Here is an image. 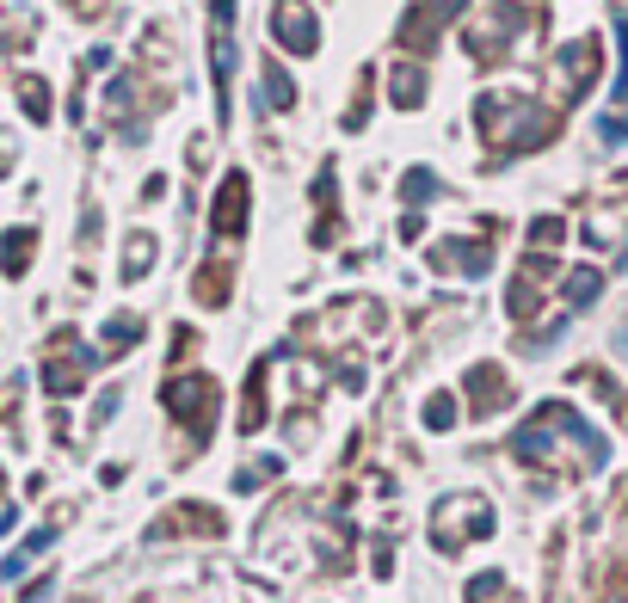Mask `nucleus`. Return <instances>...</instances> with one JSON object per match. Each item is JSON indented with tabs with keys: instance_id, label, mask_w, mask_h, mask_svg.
<instances>
[{
	"instance_id": "1",
	"label": "nucleus",
	"mask_w": 628,
	"mask_h": 603,
	"mask_svg": "<svg viewBox=\"0 0 628 603\" xmlns=\"http://www.w3.org/2000/svg\"><path fill=\"white\" fill-rule=\"evenodd\" d=\"M475 117H480V130H487V142H494V161H505V154H517V149H536V142L554 136L549 112L530 105L524 93H480Z\"/></svg>"
},
{
	"instance_id": "18",
	"label": "nucleus",
	"mask_w": 628,
	"mask_h": 603,
	"mask_svg": "<svg viewBox=\"0 0 628 603\" xmlns=\"http://www.w3.org/2000/svg\"><path fill=\"white\" fill-rule=\"evenodd\" d=\"M598 290H604V271H573V278H567V302H573V308H586Z\"/></svg>"
},
{
	"instance_id": "25",
	"label": "nucleus",
	"mask_w": 628,
	"mask_h": 603,
	"mask_svg": "<svg viewBox=\"0 0 628 603\" xmlns=\"http://www.w3.org/2000/svg\"><path fill=\"white\" fill-rule=\"evenodd\" d=\"M494 591H499V579H475V585H469V598H475V603H487Z\"/></svg>"
},
{
	"instance_id": "5",
	"label": "nucleus",
	"mask_w": 628,
	"mask_h": 603,
	"mask_svg": "<svg viewBox=\"0 0 628 603\" xmlns=\"http://www.w3.org/2000/svg\"><path fill=\"white\" fill-rule=\"evenodd\" d=\"M271 38L296 50V56H315L321 50V31H315V13L303 0H271Z\"/></svg>"
},
{
	"instance_id": "16",
	"label": "nucleus",
	"mask_w": 628,
	"mask_h": 603,
	"mask_svg": "<svg viewBox=\"0 0 628 603\" xmlns=\"http://www.w3.org/2000/svg\"><path fill=\"white\" fill-rule=\"evenodd\" d=\"M20 105L31 124H50V87H43L38 75H20Z\"/></svg>"
},
{
	"instance_id": "19",
	"label": "nucleus",
	"mask_w": 628,
	"mask_h": 603,
	"mask_svg": "<svg viewBox=\"0 0 628 603\" xmlns=\"http://www.w3.org/2000/svg\"><path fill=\"white\" fill-rule=\"evenodd\" d=\"M425 425H432V432H450V425H457V395H432V400H425Z\"/></svg>"
},
{
	"instance_id": "6",
	"label": "nucleus",
	"mask_w": 628,
	"mask_h": 603,
	"mask_svg": "<svg viewBox=\"0 0 628 603\" xmlns=\"http://www.w3.org/2000/svg\"><path fill=\"white\" fill-rule=\"evenodd\" d=\"M167 407L179 419H185L191 432H197V444L209 437V413H216V382H204V376H179L167 388Z\"/></svg>"
},
{
	"instance_id": "15",
	"label": "nucleus",
	"mask_w": 628,
	"mask_h": 603,
	"mask_svg": "<svg viewBox=\"0 0 628 603\" xmlns=\"http://www.w3.org/2000/svg\"><path fill=\"white\" fill-rule=\"evenodd\" d=\"M136 339H142V321H136V315H112V326H105L99 351H105V358H117V351H124V345H136Z\"/></svg>"
},
{
	"instance_id": "23",
	"label": "nucleus",
	"mask_w": 628,
	"mask_h": 603,
	"mask_svg": "<svg viewBox=\"0 0 628 603\" xmlns=\"http://www.w3.org/2000/svg\"><path fill=\"white\" fill-rule=\"evenodd\" d=\"M561 241V222H554V216H542V222L530 228V246H554Z\"/></svg>"
},
{
	"instance_id": "24",
	"label": "nucleus",
	"mask_w": 628,
	"mask_h": 603,
	"mask_svg": "<svg viewBox=\"0 0 628 603\" xmlns=\"http://www.w3.org/2000/svg\"><path fill=\"white\" fill-rule=\"evenodd\" d=\"M13 161H20V142H13V136H0V172L13 167Z\"/></svg>"
},
{
	"instance_id": "2",
	"label": "nucleus",
	"mask_w": 628,
	"mask_h": 603,
	"mask_svg": "<svg viewBox=\"0 0 628 603\" xmlns=\"http://www.w3.org/2000/svg\"><path fill=\"white\" fill-rule=\"evenodd\" d=\"M494 529V505L480 499V492H450L438 505V517H432V542L444 548V554H462V548L475 542V536H487Z\"/></svg>"
},
{
	"instance_id": "4",
	"label": "nucleus",
	"mask_w": 628,
	"mask_h": 603,
	"mask_svg": "<svg viewBox=\"0 0 628 603\" xmlns=\"http://www.w3.org/2000/svg\"><path fill=\"white\" fill-rule=\"evenodd\" d=\"M87 363H93V351H87L75 333H62V339L50 345V358H43V388H50V395H75L80 382H87Z\"/></svg>"
},
{
	"instance_id": "13",
	"label": "nucleus",
	"mask_w": 628,
	"mask_h": 603,
	"mask_svg": "<svg viewBox=\"0 0 628 603\" xmlns=\"http://www.w3.org/2000/svg\"><path fill=\"white\" fill-rule=\"evenodd\" d=\"M469 388H475V407H480V413H494V407H505V395H512L499 370H475V376H469Z\"/></svg>"
},
{
	"instance_id": "10",
	"label": "nucleus",
	"mask_w": 628,
	"mask_h": 603,
	"mask_svg": "<svg viewBox=\"0 0 628 603\" xmlns=\"http://www.w3.org/2000/svg\"><path fill=\"white\" fill-rule=\"evenodd\" d=\"M154 253H161V246H154V234L149 228H136L130 241H124V283H142L154 271Z\"/></svg>"
},
{
	"instance_id": "7",
	"label": "nucleus",
	"mask_w": 628,
	"mask_h": 603,
	"mask_svg": "<svg viewBox=\"0 0 628 603\" xmlns=\"http://www.w3.org/2000/svg\"><path fill=\"white\" fill-rule=\"evenodd\" d=\"M591 75H598V43H591V38L567 43V50H561V62H554V99H561V105H573V99L586 93Z\"/></svg>"
},
{
	"instance_id": "17",
	"label": "nucleus",
	"mask_w": 628,
	"mask_h": 603,
	"mask_svg": "<svg viewBox=\"0 0 628 603\" xmlns=\"http://www.w3.org/2000/svg\"><path fill=\"white\" fill-rule=\"evenodd\" d=\"M191 290H197V302H209V308L229 302V265H204V278L191 283Z\"/></svg>"
},
{
	"instance_id": "8",
	"label": "nucleus",
	"mask_w": 628,
	"mask_h": 603,
	"mask_svg": "<svg viewBox=\"0 0 628 603\" xmlns=\"http://www.w3.org/2000/svg\"><path fill=\"white\" fill-rule=\"evenodd\" d=\"M432 265H438V271H462V278H480V271H494V246L487 241H438L432 246Z\"/></svg>"
},
{
	"instance_id": "14",
	"label": "nucleus",
	"mask_w": 628,
	"mask_h": 603,
	"mask_svg": "<svg viewBox=\"0 0 628 603\" xmlns=\"http://www.w3.org/2000/svg\"><path fill=\"white\" fill-rule=\"evenodd\" d=\"M259 75H266V105H271V112H290V105H296V80H290L278 62H266Z\"/></svg>"
},
{
	"instance_id": "20",
	"label": "nucleus",
	"mask_w": 628,
	"mask_h": 603,
	"mask_svg": "<svg viewBox=\"0 0 628 603\" xmlns=\"http://www.w3.org/2000/svg\"><path fill=\"white\" fill-rule=\"evenodd\" d=\"M432 191H438V179H432V172H425V167H413V172H407V179H400V197H407V204H425Z\"/></svg>"
},
{
	"instance_id": "11",
	"label": "nucleus",
	"mask_w": 628,
	"mask_h": 603,
	"mask_svg": "<svg viewBox=\"0 0 628 603\" xmlns=\"http://www.w3.org/2000/svg\"><path fill=\"white\" fill-rule=\"evenodd\" d=\"M388 99H395L400 112H413V105H425V68H413V62H400L395 75H388Z\"/></svg>"
},
{
	"instance_id": "9",
	"label": "nucleus",
	"mask_w": 628,
	"mask_h": 603,
	"mask_svg": "<svg viewBox=\"0 0 628 603\" xmlns=\"http://www.w3.org/2000/svg\"><path fill=\"white\" fill-rule=\"evenodd\" d=\"M209 222H216V234H241V222H247V172H229V185H222V197L209 209Z\"/></svg>"
},
{
	"instance_id": "22",
	"label": "nucleus",
	"mask_w": 628,
	"mask_h": 603,
	"mask_svg": "<svg viewBox=\"0 0 628 603\" xmlns=\"http://www.w3.org/2000/svg\"><path fill=\"white\" fill-rule=\"evenodd\" d=\"M271 474H278V462L266 456V462H253V469H241V474H234V487H241V492H253V487H266Z\"/></svg>"
},
{
	"instance_id": "12",
	"label": "nucleus",
	"mask_w": 628,
	"mask_h": 603,
	"mask_svg": "<svg viewBox=\"0 0 628 603\" xmlns=\"http://www.w3.org/2000/svg\"><path fill=\"white\" fill-rule=\"evenodd\" d=\"M31 246H38V228H13V234H7V246H0V265H7V278H20V271H25Z\"/></svg>"
},
{
	"instance_id": "21",
	"label": "nucleus",
	"mask_w": 628,
	"mask_h": 603,
	"mask_svg": "<svg viewBox=\"0 0 628 603\" xmlns=\"http://www.w3.org/2000/svg\"><path fill=\"white\" fill-rule=\"evenodd\" d=\"M363 117H370V75L358 80V93H351V105H345V130H363Z\"/></svg>"
},
{
	"instance_id": "3",
	"label": "nucleus",
	"mask_w": 628,
	"mask_h": 603,
	"mask_svg": "<svg viewBox=\"0 0 628 603\" xmlns=\"http://www.w3.org/2000/svg\"><path fill=\"white\" fill-rule=\"evenodd\" d=\"M209 75H216V117H229V87H234V0H209Z\"/></svg>"
}]
</instances>
